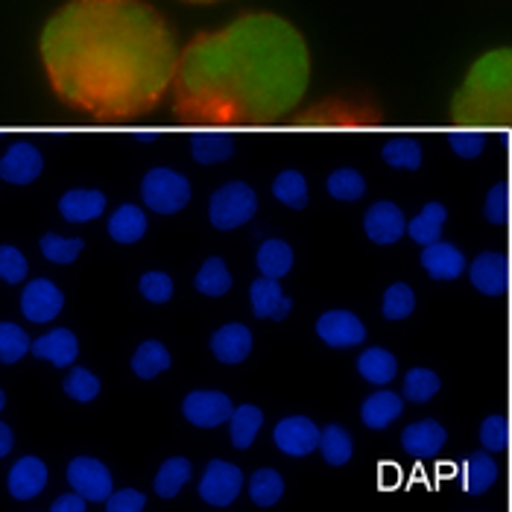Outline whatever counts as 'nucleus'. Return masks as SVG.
I'll list each match as a JSON object with an SVG mask.
<instances>
[{"label":"nucleus","mask_w":512,"mask_h":512,"mask_svg":"<svg viewBox=\"0 0 512 512\" xmlns=\"http://www.w3.org/2000/svg\"><path fill=\"white\" fill-rule=\"evenodd\" d=\"M39 53L59 103L97 120L156 112L182 59L176 33L147 0H68L44 24Z\"/></svg>","instance_id":"obj_1"},{"label":"nucleus","mask_w":512,"mask_h":512,"mask_svg":"<svg viewBox=\"0 0 512 512\" xmlns=\"http://www.w3.org/2000/svg\"><path fill=\"white\" fill-rule=\"evenodd\" d=\"M311 85L305 36L281 15L249 12L182 47L173 115L199 126H270L290 118Z\"/></svg>","instance_id":"obj_2"},{"label":"nucleus","mask_w":512,"mask_h":512,"mask_svg":"<svg viewBox=\"0 0 512 512\" xmlns=\"http://www.w3.org/2000/svg\"><path fill=\"white\" fill-rule=\"evenodd\" d=\"M451 120L460 129L512 135V47H495L474 62L451 97Z\"/></svg>","instance_id":"obj_3"},{"label":"nucleus","mask_w":512,"mask_h":512,"mask_svg":"<svg viewBox=\"0 0 512 512\" xmlns=\"http://www.w3.org/2000/svg\"><path fill=\"white\" fill-rule=\"evenodd\" d=\"M258 211V197L246 182H226L217 188L208 202V220L220 232H232L246 226Z\"/></svg>","instance_id":"obj_4"},{"label":"nucleus","mask_w":512,"mask_h":512,"mask_svg":"<svg viewBox=\"0 0 512 512\" xmlns=\"http://www.w3.org/2000/svg\"><path fill=\"white\" fill-rule=\"evenodd\" d=\"M141 199L156 214H179L191 202V182L170 167H153L141 179Z\"/></svg>","instance_id":"obj_5"},{"label":"nucleus","mask_w":512,"mask_h":512,"mask_svg":"<svg viewBox=\"0 0 512 512\" xmlns=\"http://www.w3.org/2000/svg\"><path fill=\"white\" fill-rule=\"evenodd\" d=\"M243 492V472L235 463L211 460L199 480V498L211 507H229L235 504L237 495Z\"/></svg>","instance_id":"obj_6"},{"label":"nucleus","mask_w":512,"mask_h":512,"mask_svg":"<svg viewBox=\"0 0 512 512\" xmlns=\"http://www.w3.org/2000/svg\"><path fill=\"white\" fill-rule=\"evenodd\" d=\"M65 474H68V486L82 498H88L91 504H106L109 495L115 492L112 472L94 457H74Z\"/></svg>","instance_id":"obj_7"},{"label":"nucleus","mask_w":512,"mask_h":512,"mask_svg":"<svg viewBox=\"0 0 512 512\" xmlns=\"http://www.w3.org/2000/svg\"><path fill=\"white\" fill-rule=\"evenodd\" d=\"M182 413L194 428L211 431V428L226 425L232 419L235 407H232V398L220 390H194V393L185 395Z\"/></svg>","instance_id":"obj_8"},{"label":"nucleus","mask_w":512,"mask_h":512,"mask_svg":"<svg viewBox=\"0 0 512 512\" xmlns=\"http://www.w3.org/2000/svg\"><path fill=\"white\" fill-rule=\"evenodd\" d=\"M62 308H65V293L50 278L27 281V287L21 293V314L30 322H36V325L53 322L62 314Z\"/></svg>","instance_id":"obj_9"},{"label":"nucleus","mask_w":512,"mask_h":512,"mask_svg":"<svg viewBox=\"0 0 512 512\" xmlns=\"http://www.w3.org/2000/svg\"><path fill=\"white\" fill-rule=\"evenodd\" d=\"M316 337L331 349H355L366 340V328L352 311H325L316 319Z\"/></svg>","instance_id":"obj_10"},{"label":"nucleus","mask_w":512,"mask_h":512,"mask_svg":"<svg viewBox=\"0 0 512 512\" xmlns=\"http://www.w3.org/2000/svg\"><path fill=\"white\" fill-rule=\"evenodd\" d=\"M319 436H322V431L308 416H287L273 431L278 451L287 457H308V454L319 451Z\"/></svg>","instance_id":"obj_11"},{"label":"nucleus","mask_w":512,"mask_h":512,"mask_svg":"<svg viewBox=\"0 0 512 512\" xmlns=\"http://www.w3.org/2000/svg\"><path fill=\"white\" fill-rule=\"evenodd\" d=\"M363 232L372 243L390 246V243H398L401 237L407 235V217L395 202L381 199L363 214Z\"/></svg>","instance_id":"obj_12"},{"label":"nucleus","mask_w":512,"mask_h":512,"mask_svg":"<svg viewBox=\"0 0 512 512\" xmlns=\"http://www.w3.org/2000/svg\"><path fill=\"white\" fill-rule=\"evenodd\" d=\"M41 170H44V158L30 141L12 144L0 158V179L9 185H33Z\"/></svg>","instance_id":"obj_13"},{"label":"nucleus","mask_w":512,"mask_h":512,"mask_svg":"<svg viewBox=\"0 0 512 512\" xmlns=\"http://www.w3.org/2000/svg\"><path fill=\"white\" fill-rule=\"evenodd\" d=\"M472 284L483 296H504L507 284H510V261L504 252L492 249V252H480L469 267Z\"/></svg>","instance_id":"obj_14"},{"label":"nucleus","mask_w":512,"mask_h":512,"mask_svg":"<svg viewBox=\"0 0 512 512\" xmlns=\"http://www.w3.org/2000/svg\"><path fill=\"white\" fill-rule=\"evenodd\" d=\"M293 123H299V126H375V123H381V118L375 109H357V106H346V103H322Z\"/></svg>","instance_id":"obj_15"},{"label":"nucleus","mask_w":512,"mask_h":512,"mask_svg":"<svg viewBox=\"0 0 512 512\" xmlns=\"http://www.w3.org/2000/svg\"><path fill=\"white\" fill-rule=\"evenodd\" d=\"M249 305L258 319H287L293 311V299L281 290L276 278L261 276L249 287Z\"/></svg>","instance_id":"obj_16"},{"label":"nucleus","mask_w":512,"mask_h":512,"mask_svg":"<svg viewBox=\"0 0 512 512\" xmlns=\"http://www.w3.org/2000/svg\"><path fill=\"white\" fill-rule=\"evenodd\" d=\"M448 434L445 428L434 422V419H422V422H413L401 431V445L410 457L416 460H434L436 454L445 448Z\"/></svg>","instance_id":"obj_17"},{"label":"nucleus","mask_w":512,"mask_h":512,"mask_svg":"<svg viewBox=\"0 0 512 512\" xmlns=\"http://www.w3.org/2000/svg\"><path fill=\"white\" fill-rule=\"evenodd\" d=\"M47 486V466L39 457H21L9 474H6V489L15 501H30Z\"/></svg>","instance_id":"obj_18"},{"label":"nucleus","mask_w":512,"mask_h":512,"mask_svg":"<svg viewBox=\"0 0 512 512\" xmlns=\"http://www.w3.org/2000/svg\"><path fill=\"white\" fill-rule=\"evenodd\" d=\"M249 352H252V331L240 322H229V325L217 328L211 337V355L226 366L243 363Z\"/></svg>","instance_id":"obj_19"},{"label":"nucleus","mask_w":512,"mask_h":512,"mask_svg":"<svg viewBox=\"0 0 512 512\" xmlns=\"http://www.w3.org/2000/svg\"><path fill=\"white\" fill-rule=\"evenodd\" d=\"M422 267L425 273L436 281H454L466 273V255L445 240H436L431 246H425L422 252Z\"/></svg>","instance_id":"obj_20"},{"label":"nucleus","mask_w":512,"mask_h":512,"mask_svg":"<svg viewBox=\"0 0 512 512\" xmlns=\"http://www.w3.org/2000/svg\"><path fill=\"white\" fill-rule=\"evenodd\" d=\"M33 355L39 357V360L53 363V366H59V369H68L79 355L77 334L68 331V328H53L44 337L33 340Z\"/></svg>","instance_id":"obj_21"},{"label":"nucleus","mask_w":512,"mask_h":512,"mask_svg":"<svg viewBox=\"0 0 512 512\" xmlns=\"http://www.w3.org/2000/svg\"><path fill=\"white\" fill-rule=\"evenodd\" d=\"M103 211H106V194L97 188H74L59 199V214L68 223H91L103 217Z\"/></svg>","instance_id":"obj_22"},{"label":"nucleus","mask_w":512,"mask_h":512,"mask_svg":"<svg viewBox=\"0 0 512 512\" xmlns=\"http://www.w3.org/2000/svg\"><path fill=\"white\" fill-rule=\"evenodd\" d=\"M401 413H404V395H395L390 390L372 393L360 404V422L372 431L390 428Z\"/></svg>","instance_id":"obj_23"},{"label":"nucleus","mask_w":512,"mask_h":512,"mask_svg":"<svg viewBox=\"0 0 512 512\" xmlns=\"http://www.w3.org/2000/svg\"><path fill=\"white\" fill-rule=\"evenodd\" d=\"M109 235L115 243H138L147 235V211L132 202L120 205L109 220Z\"/></svg>","instance_id":"obj_24"},{"label":"nucleus","mask_w":512,"mask_h":512,"mask_svg":"<svg viewBox=\"0 0 512 512\" xmlns=\"http://www.w3.org/2000/svg\"><path fill=\"white\" fill-rule=\"evenodd\" d=\"M498 477H501V469L495 457H489V451H480V454H472L463 466V489L472 495H483L498 483Z\"/></svg>","instance_id":"obj_25"},{"label":"nucleus","mask_w":512,"mask_h":512,"mask_svg":"<svg viewBox=\"0 0 512 512\" xmlns=\"http://www.w3.org/2000/svg\"><path fill=\"white\" fill-rule=\"evenodd\" d=\"M357 372H360L363 381L378 384V387H387L395 375H398V360L387 349H378L375 346V349L360 352V357H357Z\"/></svg>","instance_id":"obj_26"},{"label":"nucleus","mask_w":512,"mask_h":512,"mask_svg":"<svg viewBox=\"0 0 512 512\" xmlns=\"http://www.w3.org/2000/svg\"><path fill=\"white\" fill-rule=\"evenodd\" d=\"M255 264H258V273L267 278H284L290 270H293V249H290V243H284V240H264L261 243V249H258V255H255Z\"/></svg>","instance_id":"obj_27"},{"label":"nucleus","mask_w":512,"mask_h":512,"mask_svg":"<svg viewBox=\"0 0 512 512\" xmlns=\"http://www.w3.org/2000/svg\"><path fill=\"white\" fill-rule=\"evenodd\" d=\"M445 220H448L445 205L442 202H428L413 220H407V235L413 237L416 243H422V246H431L442 235Z\"/></svg>","instance_id":"obj_28"},{"label":"nucleus","mask_w":512,"mask_h":512,"mask_svg":"<svg viewBox=\"0 0 512 512\" xmlns=\"http://www.w3.org/2000/svg\"><path fill=\"white\" fill-rule=\"evenodd\" d=\"M170 363H173V360H170L167 346L158 343V340H147V343H141V346L135 349V355H132V372H135L141 381H153L161 372L170 369Z\"/></svg>","instance_id":"obj_29"},{"label":"nucleus","mask_w":512,"mask_h":512,"mask_svg":"<svg viewBox=\"0 0 512 512\" xmlns=\"http://www.w3.org/2000/svg\"><path fill=\"white\" fill-rule=\"evenodd\" d=\"M194 474V466L191 460L185 457H170L161 463V469L156 472V480H153V489H156L158 498H176L182 492V486L191 480Z\"/></svg>","instance_id":"obj_30"},{"label":"nucleus","mask_w":512,"mask_h":512,"mask_svg":"<svg viewBox=\"0 0 512 512\" xmlns=\"http://www.w3.org/2000/svg\"><path fill=\"white\" fill-rule=\"evenodd\" d=\"M261 428H264V413L255 404H240V407H235L232 419H229L232 445L246 451L255 442V436L261 434Z\"/></svg>","instance_id":"obj_31"},{"label":"nucleus","mask_w":512,"mask_h":512,"mask_svg":"<svg viewBox=\"0 0 512 512\" xmlns=\"http://www.w3.org/2000/svg\"><path fill=\"white\" fill-rule=\"evenodd\" d=\"M194 287H197L202 296H208V299L226 296L232 290V273H229L226 261L223 258H208L197 270Z\"/></svg>","instance_id":"obj_32"},{"label":"nucleus","mask_w":512,"mask_h":512,"mask_svg":"<svg viewBox=\"0 0 512 512\" xmlns=\"http://www.w3.org/2000/svg\"><path fill=\"white\" fill-rule=\"evenodd\" d=\"M273 197L281 202V205H287V208H293V211H305L308 208V179L299 173V170H281L276 176V182H273Z\"/></svg>","instance_id":"obj_33"},{"label":"nucleus","mask_w":512,"mask_h":512,"mask_svg":"<svg viewBox=\"0 0 512 512\" xmlns=\"http://www.w3.org/2000/svg\"><path fill=\"white\" fill-rule=\"evenodd\" d=\"M191 156L199 164H220L235 156V141L220 132H202L191 138Z\"/></svg>","instance_id":"obj_34"},{"label":"nucleus","mask_w":512,"mask_h":512,"mask_svg":"<svg viewBox=\"0 0 512 512\" xmlns=\"http://www.w3.org/2000/svg\"><path fill=\"white\" fill-rule=\"evenodd\" d=\"M319 454L325 457L328 466H346L355 454L352 434L343 425H328L319 436Z\"/></svg>","instance_id":"obj_35"},{"label":"nucleus","mask_w":512,"mask_h":512,"mask_svg":"<svg viewBox=\"0 0 512 512\" xmlns=\"http://www.w3.org/2000/svg\"><path fill=\"white\" fill-rule=\"evenodd\" d=\"M284 495V480L276 469H258L249 477V498L258 507H273Z\"/></svg>","instance_id":"obj_36"},{"label":"nucleus","mask_w":512,"mask_h":512,"mask_svg":"<svg viewBox=\"0 0 512 512\" xmlns=\"http://www.w3.org/2000/svg\"><path fill=\"white\" fill-rule=\"evenodd\" d=\"M439 393V375L434 369H425V366H416L404 375V387L401 395L404 401H416V404H425Z\"/></svg>","instance_id":"obj_37"},{"label":"nucleus","mask_w":512,"mask_h":512,"mask_svg":"<svg viewBox=\"0 0 512 512\" xmlns=\"http://www.w3.org/2000/svg\"><path fill=\"white\" fill-rule=\"evenodd\" d=\"M325 188H328L331 197L340 199V202H355V199L366 194V179L357 173L355 167H340V170H334L328 176Z\"/></svg>","instance_id":"obj_38"},{"label":"nucleus","mask_w":512,"mask_h":512,"mask_svg":"<svg viewBox=\"0 0 512 512\" xmlns=\"http://www.w3.org/2000/svg\"><path fill=\"white\" fill-rule=\"evenodd\" d=\"M381 156L395 170H419L422 167V147L413 138H393V141H387Z\"/></svg>","instance_id":"obj_39"},{"label":"nucleus","mask_w":512,"mask_h":512,"mask_svg":"<svg viewBox=\"0 0 512 512\" xmlns=\"http://www.w3.org/2000/svg\"><path fill=\"white\" fill-rule=\"evenodd\" d=\"M85 249L82 237H62V235H44L41 237V255L53 264H74Z\"/></svg>","instance_id":"obj_40"},{"label":"nucleus","mask_w":512,"mask_h":512,"mask_svg":"<svg viewBox=\"0 0 512 512\" xmlns=\"http://www.w3.org/2000/svg\"><path fill=\"white\" fill-rule=\"evenodd\" d=\"M24 355H33V340L15 322H3L0 325V360L18 363Z\"/></svg>","instance_id":"obj_41"},{"label":"nucleus","mask_w":512,"mask_h":512,"mask_svg":"<svg viewBox=\"0 0 512 512\" xmlns=\"http://www.w3.org/2000/svg\"><path fill=\"white\" fill-rule=\"evenodd\" d=\"M416 311V296L407 284L395 281L384 290V302H381V314L390 322H398V319H407V316Z\"/></svg>","instance_id":"obj_42"},{"label":"nucleus","mask_w":512,"mask_h":512,"mask_svg":"<svg viewBox=\"0 0 512 512\" xmlns=\"http://www.w3.org/2000/svg\"><path fill=\"white\" fill-rule=\"evenodd\" d=\"M65 393L68 398H74L79 404H91L97 395H100V378L91 372V369H82V366H74L68 375H65Z\"/></svg>","instance_id":"obj_43"},{"label":"nucleus","mask_w":512,"mask_h":512,"mask_svg":"<svg viewBox=\"0 0 512 512\" xmlns=\"http://www.w3.org/2000/svg\"><path fill=\"white\" fill-rule=\"evenodd\" d=\"M138 290H141V296H144L147 302H153V305H167V302L173 299V278L167 276V273L150 270V273L141 276Z\"/></svg>","instance_id":"obj_44"},{"label":"nucleus","mask_w":512,"mask_h":512,"mask_svg":"<svg viewBox=\"0 0 512 512\" xmlns=\"http://www.w3.org/2000/svg\"><path fill=\"white\" fill-rule=\"evenodd\" d=\"M507 442H510V425H507V419L501 413L486 416L483 425H480V445L486 451H504Z\"/></svg>","instance_id":"obj_45"},{"label":"nucleus","mask_w":512,"mask_h":512,"mask_svg":"<svg viewBox=\"0 0 512 512\" xmlns=\"http://www.w3.org/2000/svg\"><path fill=\"white\" fill-rule=\"evenodd\" d=\"M27 273H30V264H27L24 252L15 246H3L0 249V278L6 284H21Z\"/></svg>","instance_id":"obj_46"},{"label":"nucleus","mask_w":512,"mask_h":512,"mask_svg":"<svg viewBox=\"0 0 512 512\" xmlns=\"http://www.w3.org/2000/svg\"><path fill=\"white\" fill-rule=\"evenodd\" d=\"M448 141H451V150L460 158H477L483 153V147H486L483 129H460V132H451Z\"/></svg>","instance_id":"obj_47"},{"label":"nucleus","mask_w":512,"mask_h":512,"mask_svg":"<svg viewBox=\"0 0 512 512\" xmlns=\"http://www.w3.org/2000/svg\"><path fill=\"white\" fill-rule=\"evenodd\" d=\"M486 220L489 223H495V226H504L507 223V217H510V191H507V185L504 182H498L492 191H489V197H486Z\"/></svg>","instance_id":"obj_48"},{"label":"nucleus","mask_w":512,"mask_h":512,"mask_svg":"<svg viewBox=\"0 0 512 512\" xmlns=\"http://www.w3.org/2000/svg\"><path fill=\"white\" fill-rule=\"evenodd\" d=\"M103 507L109 512H141L147 507V498L138 489H118L109 495V501Z\"/></svg>","instance_id":"obj_49"},{"label":"nucleus","mask_w":512,"mask_h":512,"mask_svg":"<svg viewBox=\"0 0 512 512\" xmlns=\"http://www.w3.org/2000/svg\"><path fill=\"white\" fill-rule=\"evenodd\" d=\"M91 501L88 498H82L79 492H65V495H59L56 501H53V510L56 512H62V510H68V512H82L85 507H88Z\"/></svg>","instance_id":"obj_50"},{"label":"nucleus","mask_w":512,"mask_h":512,"mask_svg":"<svg viewBox=\"0 0 512 512\" xmlns=\"http://www.w3.org/2000/svg\"><path fill=\"white\" fill-rule=\"evenodd\" d=\"M12 445H15V439H12L9 425H0V457H6L12 451Z\"/></svg>","instance_id":"obj_51"},{"label":"nucleus","mask_w":512,"mask_h":512,"mask_svg":"<svg viewBox=\"0 0 512 512\" xmlns=\"http://www.w3.org/2000/svg\"><path fill=\"white\" fill-rule=\"evenodd\" d=\"M185 3H197V6H205V3H220V0H185Z\"/></svg>","instance_id":"obj_52"}]
</instances>
